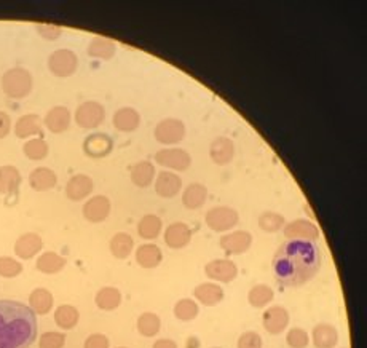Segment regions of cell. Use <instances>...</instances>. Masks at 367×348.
Returning a JSON list of instances; mask_svg holds the SVG:
<instances>
[{
  "label": "cell",
  "mask_w": 367,
  "mask_h": 348,
  "mask_svg": "<svg viewBox=\"0 0 367 348\" xmlns=\"http://www.w3.org/2000/svg\"><path fill=\"white\" fill-rule=\"evenodd\" d=\"M321 268V251L316 243L287 240L273 257V273L287 288H298L316 277Z\"/></svg>",
  "instance_id": "6da1fadb"
},
{
  "label": "cell",
  "mask_w": 367,
  "mask_h": 348,
  "mask_svg": "<svg viewBox=\"0 0 367 348\" xmlns=\"http://www.w3.org/2000/svg\"><path fill=\"white\" fill-rule=\"evenodd\" d=\"M37 338V318L31 307L0 300V348H29Z\"/></svg>",
  "instance_id": "7a4b0ae2"
},
{
  "label": "cell",
  "mask_w": 367,
  "mask_h": 348,
  "mask_svg": "<svg viewBox=\"0 0 367 348\" xmlns=\"http://www.w3.org/2000/svg\"><path fill=\"white\" fill-rule=\"evenodd\" d=\"M32 75L24 67H13L2 75V89L11 99H22L32 92Z\"/></svg>",
  "instance_id": "3957f363"
},
{
  "label": "cell",
  "mask_w": 367,
  "mask_h": 348,
  "mask_svg": "<svg viewBox=\"0 0 367 348\" xmlns=\"http://www.w3.org/2000/svg\"><path fill=\"white\" fill-rule=\"evenodd\" d=\"M205 222L213 232L224 233L236 227V224L240 222V215L230 206H214L206 212Z\"/></svg>",
  "instance_id": "277c9868"
},
{
  "label": "cell",
  "mask_w": 367,
  "mask_h": 348,
  "mask_svg": "<svg viewBox=\"0 0 367 348\" xmlns=\"http://www.w3.org/2000/svg\"><path fill=\"white\" fill-rule=\"evenodd\" d=\"M75 123L83 130H94L106 120V109L98 101H85L75 110Z\"/></svg>",
  "instance_id": "5b68a950"
},
{
  "label": "cell",
  "mask_w": 367,
  "mask_h": 348,
  "mask_svg": "<svg viewBox=\"0 0 367 348\" xmlns=\"http://www.w3.org/2000/svg\"><path fill=\"white\" fill-rule=\"evenodd\" d=\"M78 58L72 50L59 48L48 56V69L53 75L66 78L77 72Z\"/></svg>",
  "instance_id": "8992f818"
},
{
  "label": "cell",
  "mask_w": 367,
  "mask_h": 348,
  "mask_svg": "<svg viewBox=\"0 0 367 348\" xmlns=\"http://www.w3.org/2000/svg\"><path fill=\"white\" fill-rule=\"evenodd\" d=\"M155 161L160 166L169 168V170L187 171L192 164V157L187 150L184 149L165 147L155 154Z\"/></svg>",
  "instance_id": "52a82bcc"
},
{
  "label": "cell",
  "mask_w": 367,
  "mask_h": 348,
  "mask_svg": "<svg viewBox=\"0 0 367 348\" xmlns=\"http://www.w3.org/2000/svg\"><path fill=\"white\" fill-rule=\"evenodd\" d=\"M220 248L230 256H240L250 251L252 245V235L246 230H235L231 233H225L219 240Z\"/></svg>",
  "instance_id": "ba28073f"
},
{
  "label": "cell",
  "mask_w": 367,
  "mask_h": 348,
  "mask_svg": "<svg viewBox=\"0 0 367 348\" xmlns=\"http://www.w3.org/2000/svg\"><path fill=\"white\" fill-rule=\"evenodd\" d=\"M154 134L160 144H178L185 136V125L179 119H165L158 122Z\"/></svg>",
  "instance_id": "9c48e42d"
},
{
  "label": "cell",
  "mask_w": 367,
  "mask_h": 348,
  "mask_svg": "<svg viewBox=\"0 0 367 348\" xmlns=\"http://www.w3.org/2000/svg\"><path fill=\"white\" fill-rule=\"evenodd\" d=\"M283 233L287 240H302L312 241V243L321 237L319 229L308 219H296V221L286 224Z\"/></svg>",
  "instance_id": "30bf717a"
},
{
  "label": "cell",
  "mask_w": 367,
  "mask_h": 348,
  "mask_svg": "<svg viewBox=\"0 0 367 348\" xmlns=\"http://www.w3.org/2000/svg\"><path fill=\"white\" fill-rule=\"evenodd\" d=\"M289 319H291L289 312H287L285 307L273 305V307H268L267 310L264 312L262 324H264V329L267 331L268 334L278 335L281 333H285L286 328L289 326Z\"/></svg>",
  "instance_id": "8fae6325"
},
{
  "label": "cell",
  "mask_w": 367,
  "mask_h": 348,
  "mask_svg": "<svg viewBox=\"0 0 367 348\" xmlns=\"http://www.w3.org/2000/svg\"><path fill=\"white\" fill-rule=\"evenodd\" d=\"M205 273L217 283H230L238 277V267L230 259H214L205 266Z\"/></svg>",
  "instance_id": "7c38bea8"
},
{
  "label": "cell",
  "mask_w": 367,
  "mask_h": 348,
  "mask_svg": "<svg viewBox=\"0 0 367 348\" xmlns=\"http://www.w3.org/2000/svg\"><path fill=\"white\" fill-rule=\"evenodd\" d=\"M110 208V200L106 195H94L83 205V217L93 224L103 222L109 217Z\"/></svg>",
  "instance_id": "4fadbf2b"
},
{
  "label": "cell",
  "mask_w": 367,
  "mask_h": 348,
  "mask_svg": "<svg viewBox=\"0 0 367 348\" xmlns=\"http://www.w3.org/2000/svg\"><path fill=\"white\" fill-rule=\"evenodd\" d=\"M112 147H114V143H112L109 134L106 133H93L85 138L83 141L85 154L93 157V159H103L107 154H110Z\"/></svg>",
  "instance_id": "5bb4252c"
},
{
  "label": "cell",
  "mask_w": 367,
  "mask_h": 348,
  "mask_svg": "<svg viewBox=\"0 0 367 348\" xmlns=\"http://www.w3.org/2000/svg\"><path fill=\"white\" fill-rule=\"evenodd\" d=\"M180 189H182V179L179 174L173 171H161L158 173L155 179V192L160 195L161 198H174L179 195Z\"/></svg>",
  "instance_id": "9a60e30c"
},
{
  "label": "cell",
  "mask_w": 367,
  "mask_h": 348,
  "mask_svg": "<svg viewBox=\"0 0 367 348\" xmlns=\"http://www.w3.org/2000/svg\"><path fill=\"white\" fill-rule=\"evenodd\" d=\"M93 179L87 174H75L66 184V196L72 201L85 200L93 192Z\"/></svg>",
  "instance_id": "2e32d148"
},
{
  "label": "cell",
  "mask_w": 367,
  "mask_h": 348,
  "mask_svg": "<svg viewBox=\"0 0 367 348\" xmlns=\"http://www.w3.org/2000/svg\"><path fill=\"white\" fill-rule=\"evenodd\" d=\"M43 248V241L41 238V235L37 233H24L16 240L15 243V254L20 257V259L29 261L32 257H36L38 252Z\"/></svg>",
  "instance_id": "e0dca14e"
},
{
  "label": "cell",
  "mask_w": 367,
  "mask_h": 348,
  "mask_svg": "<svg viewBox=\"0 0 367 348\" xmlns=\"http://www.w3.org/2000/svg\"><path fill=\"white\" fill-rule=\"evenodd\" d=\"M71 110L64 108V106H56V108L50 109L43 119V125L47 126L48 131L55 134L67 131L71 125Z\"/></svg>",
  "instance_id": "ac0fdd59"
},
{
  "label": "cell",
  "mask_w": 367,
  "mask_h": 348,
  "mask_svg": "<svg viewBox=\"0 0 367 348\" xmlns=\"http://www.w3.org/2000/svg\"><path fill=\"white\" fill-rule=\"evenodd\" d=\"M192 241V230L184 222H174L166 227L165 243L171 249H182Z\"/></svg>",
  "instance_id": "d6986e66"
},
{
  "label": "cell",
  "mask_w": 367,
  "mask_h": 348,
  "mask_svg": "<svg viewBox=\"0 0 367 348\" xmlns=\"http://www.w3.org/2000/svg\"><path fill=\"white\" fill-rule=\"evenodd\" d=\"M210 157L214 164L219 166L229 165L235 157V144L231 139L225 136H219L214 139L210 147Z\"/></svg>",
  "instance_id": "ffe728a7"
},
{
  "label": "cell",
  "mask_w": 367,
  "mask_h": 348,
  "mask_svg": "<svg viewBox=\"0 0 367 348\" xmlns=\"http://www.w3.org/2000/svg\"><path fill=\"white\" fill-rule=\"evenodd\" d=\"M194 297L203 305L214 307L224 300V289L217 283H201L194 289Z\"/></svg>",
  "instance_id": "44dd1931"
},
{
  "label": "cell",
  "mask_w": 367,
  "mask_h": 348,
  "mask_svg": "<svg viewBox=\"0 0 367 348\" xmlns=\"http://www.w3.org/2000/svg\"><path fill=\"white\" fill-rule=\"evenodd\" d=\"M114 126L122 133H133L136 131L141 125V115L136 109L133 108H122L114 114Z\"/></svg>",
  "instance_id": "7402d4cb"
},
{
  "label": "cell",
  "mask_w": 367,
  "mask_h": 348,
  "mask_svg": "<svg viewBox=\"0 0 367 348\" xmlns=\"http://www.w3.org/2000/svg\"><path fill=\"white\" fill-rule=\"evenodd\" d=\"M312 340L316 348H336L338 333L332 324L319 323L312 331Z\"/></svg>",
  "instance_id": "603a6c76"
},
{
  "label": "cell",
  "mask_w": 367,
  "mask_h": 348,
  "mask_svg": "<svg viewBox=\"0 0 367 348\" xmlns=\"http://www.w3.org/2000/svg\"><path fill=\"white\" fill-rule=\"evenodd\" d=\"M15 134L20 139H27L42 133V122L37 114L21 115L15 123Z\"/></svg>",
  "instance_id": "cb8c5ba5"
},
{
  "label": "cell",
  "mask_w": 367,
  "mask_h": 348,
  "mask_svg": "<svg viewBox=\"0 0 367 348\" xmlns=\"http://www.w3.org/2000/svg\"><path fill=\"white\" fill-rule=\"evenodd\" d=\"M56 182H58V176L53 170H50L47 166L36 168L29 174V185L37 190V192H47V190H52Z\"/></svg>",
  "instance_id": "d4e9b609"
},
{
  "label": "cell",
  "mask_w": 367,
  "mask_h": 348,
  "mask_svg": "<svg viewBox=\"0 0 367 348\" xmlns=\"http://www.w3.org/2000/svg\"><path fill=\"white\" fill-rule=\"evenodd\" d=\"M21 173L13 165H3L0 166V194L11 195L18 192L21 185Z\"/></svg>",
  "instance_id": "484cf974"
},
{
  "label": "cell",
  "mask_w": 367,
  "mask_h": 348,
  "mask_svg": "<svg viewBox=\"0 0 367 348\" xmlns=\"http://www.w3.org/2000/svg\"><path fill=\"white\" fill-rule=\"evenodd\" d=\"M87 52L88 56H92V58L107 61L114 58L117 52V45L114 41H110V38L96 36L92 38V42H89Z\"/></svg>",
  "instance_id": "4316f807"
},
{
  "label": "cell",
  "mask_w": 367,
  "mask_h": 348,
  "mask_svg": "<svg viewBox=\"0 0 367 348\" xmlns=\"http://www.w3.org/2000/svg\"><path fill=\"white\" fill-rule=\"evenodd\" d=\"M129 177H131V182L136 185V187L145 189L154 182L155 177V166L150 161L143 160L138 161L131 166V171H129Z\"/></svg>",
  "instance_id": "83f0119b"
},
{
  "label": "cell",
  "mask_w": 367,
  "mask_h": 348,
  "mask_svg": "<svg viewBox=\"0 0 367 348\" xmlns=\"http://www.w3.org/2000/svg\"><path fill=\"white\" fill-rule=\"evenodd\" d=\"M161 259H163V252L157 245L145 243L138 246L136 262L138 266H141L143 268H155L160 266Z\"/></svg>",
  "instance_id": "f1b7e54d"
},
{
  "label": "cell",
  "mask_w": 367,
  "mask_h": 348,
  "mask_svg": "<svg viewBox=\"0 0 367 348\" xmlns=\"http://www.w3.org/2000/svg\"><path fill=\"white\" fill-rule=\"evenodd\" d=\"M208 200V189L200 182H194L185 187L182 194V203L187 210H199Z\"/></svg>",
  "instance_id": "f546056e"
},
{
  "label": "cell",
  "mask_w": 367,
  "mask_h": 348,
  "mask_svg": "<svg viewBox=\"0 0 367 348\" xmlns=\"http://www.w3.org/2000/svg\"><path fill=\"white\" fill-rule=\"evenodd\" d=\"M53 294L45 288L34 289L29 294V307L36 315H47L53 308Z\"/></svg>",
  "instance_id": "4dcf8cb0"
},
{
  "label": "cell",
  "mask_w": 367,
  "mask_h": 348,
  "mask_svg": "<svg viewBox=\"0 0 367 348\" xmlns=\"http://www.w3.org/2000/svg\"><path fill=\"white\" fill-rule=\"evenodd\" d=\"M66 263L67 261L63 256H59L58 252L47 251V252H43V254L38 256L36 267L38 272H42L45 275H55L63 270V268L66 267Z\"/></svg>",
  "instance_id": "1f68e13d"
},
{
  "label": "cell",
  "mask_w": 367,
  "mask_h": 348,
  "mask_svg": "<svg viewBox=\"0 0 367 348\" xmlns=\"http://www.w3.org/2000/svg\"><path fill=\"white\" fill-rule=\"evenodd\" d=\"M94 302L96 307L101 308V310H115V308L122 304V293L117 288L106 286V288H101L98 293H96Z\"/></svg>",
  "instance_id": "d6a6232c"
},
{
  "label": "cell",
  "mask_w": 367,
  "mask_h": 348,
  "mask_svg": "<svg viewBox=\"0 0 367 348\" xmlns=\"http://www.w3.org/2000/svg\"><path fill=\"white\" fill-rule=\"evenodd\" d=\"M109 248H110L112 256H114L115 259H127V257L131 254L133 248H134L133 237L129 233L118 232L110 238Z\"/></svg>",
  "instance_id": "836d02e7"
},
{
  "label": "cell",
  "mask_w": 367,
  "mask_h": 348,
  "mask_svg": "<svg viewBox=\"0 0 367 348\" xmlns=\"http://www.w3.org/2000/svg\"><path fill=\"white\" fill-rule=\"evenodd\" d=\"M78 319H80V312L77 310V307L64 304L59 305L55 310V323L58 324V328L69 331L73 329L78 324Z\"/></svg>",
  "instance_id": "e575fe53"
},
{
  "label": "cell",
  "mask_w": 367,
  "mask_h": 348,
  "mask_svg": "<svg viewBox=\"0 0 367 348\" xmlns=\"http://www.w3.org/2000/svg\"><path fill=\"white\" fill-rule=\"evenodd\" d=\"M163 222L161 219L155 215H145L141 217L138 224V233L144 240H155L161 233Z\"/></svg>",
  "instance_id": "d590c367"
},
{
  "label": "cell",
  "mask_w": 367,
  "mask_h": 348,
  "mask_svg": "<svg viewBox=\"0 0 367 348\" xmlns=\"http://www.w3.org/2000/svg\"><path fill=\"white\" fill-rule=\"evenodd\" d=\"M275 299L273 289L267 284H256L252 286L247 293V300L254 308H264Z\"/></svg>",
  "instance_id": "8d00e7d4"
},
{
  "label": "cell",
  "mask_w": 367,
  "mask_h": 348,
  "mask_svg": "<svg viewBox=\"0 0 367 348\" xmlns=\"http://www.w3.org/2000/svg\"><path fill=\"white\" fill-rule=\"evenodd\" d=\"M22 152H24V155L29 160L38 161V160H43L45 157L48 155L50 147L43 138H31L27 139L24 145H22Z\"/></svg>",
  "instance_id": "74e56055"
},
{
  "label": "cell",
  "mask_w": 367,
  "mask_h": 348,
  "mask_svg": "<svg viewBox=\"0 0 367 348\" xmlns=\"http://www.w3.org/2000/svg\"><path fill=\"white\" fill-rule=\"evenodd\" d=\"M160 328H161V319L158 318V315H155V313L145 312L138 318V331L141 335H144V338H154V335L160 333Z\"/></svg>",
  "instance_id": "f35d334b"
},
{
  "label": "cell",
  "mask_w": 367,
  "mask_h": 348,
  "mask_svg": "<svg viewBox=\"0 0 367 348\" xmlns=\"http://www.w3.org/2000/svg\"><path fill=\"white\" fill-rule=\"evenodd\" d=\"M285 222H286L285 216L275 211H265L259 216V227L267 233L280 232V230L285 227Z\"/></svg>",
  "instance_id": "ab89813d"
},
{
  "label": "cell",
  "mask_w": 367,
  "mask_h": 348,
  "mask_svg": "<svg viewBox=\"0 0 367 348\" xmlns=\"http://www.w3.org/2000/svg\"><path fill=\"white\" fill-rule=\"evenodd\" d=\"M200 307L194 299H180L174 305V317H176L179 321H192L199 317Z\"/></svg>",
  "instance_id": "60d3db41"
},
{
  "label": "cell",
  "mask_w": 367,
  "mask_h": 348,
  "mask_svg": "<svg viewBox=\"0 0 367 348\" xmlns=\"http://www.w3.org/2000/svg\"><path fill=\"white\" fill-rule=\"evenodd\" d=\"M24 267L20 261L13 259L10 256H2L0 257V277L3 278H15L22 273Z\"/></svg>",
  "instance_id": "b9f144b4"
},
{
  "label": "cell",
  "mask_w": 367,
  "mask_h": 348,
  "mask_svg": "<svg viewBox=\"0 0 367 348\" xmlns=\"http://www.w3.org/2000/svg\"><path fill=\"white\" fill-rule=\"evenodd\" d=\"M286 344L291 348H307L310 344V335L302 328H292L287 331Z\"/></svg>",
  "instance_id": "7bdbcfd3"
},
{
  "label": "cell",
  "mask_w": 367,
  "mask_h": 348,
  "mask_svg": "<svg viewBox=\"0 0 367 348\" xmlns=\"http://www.w3.org/2000/svg\"><path fill=\"white\" fill-rule=\"evenodd\" d=\"M66 335L58 331H48L43 333L38 339V348H64Z\"/></svg>",
  "instance_id": "ee69618b"
},
{
  "label": "cell",
  "mask_w": 367,
  "mask_h": 348,
  "mask_svg": "<svg viewBox=\"0 0 367 348\" xmlns=\"http://www.w3.org/2000/svg\"><path fill=\"white\" fill-rule=\"evenodd\" d=\"M236 348H262V338L256 331H246L240 335Z\"/></svg>",
  "instance_id": "f6af8a7d"
},
{
  "label": "cell",
  "mask_w": 367,
  "mask_h": 348,
  "mask_svg": "<svg viewBox=\"0 0 367 348\" xmlns=\"http://www.w3.org/2000/svg\"><path fill=\"white\" fill-rule=\"evenodd\" d=\"M36 31L45 41H56L63 34V29L56 24H37Z\"/></svg>",
  "instance_id": "bcb514c9"
},
{
  "label": "cell",
  "mask_w": 367,
  "mask_h": 348,
  "mask_svg": "<svg viewBox=\"0 0 367 348\" xmlns=\"http://www.w3.org/2000/svg\"><path fill=\"white\" fill-rule=\"evenodd\" d=\"M109 339H107L104 334L96 333L85 340L83 348H109Z\"/></svg>",
  "instance_id": "7dc6e473"
},
{
  "label": "cell",
  "mask_w": 367,
  "mask_h": 348,
  "mask_svg": "<svg viewBox=\"0 0 367 348\" xmlns=\"http://www.w3.org/2000/svg\"><path fill=\"white\" fill-rule=\"evenodd\" d=\"M11 131V119L7 112L0 110V139H3L5 136H8V133Z\"/></svg>",
  "instance_id": "c3c4849f"
},
{
  "label": "cell",
  "mask_w": 367,
  "mask_h": 348,
  "mask_svg": "<svg viewBox=\"0 0 367 348\" xmlns=\"http://www.w3.org/2000/svg\"><path fill=\"white\" fill-rule=\"evenodd\" d=\"M152 348H179L178 344L171 339H158Z\"/></svg>",
  "instance_id": "681fc988"
},
{
  "label": "cell",
  "mask_w": 367,
  "mask_h": 348,
  "mask_svg": "<svg viewBox=\"0 0 367 348\" xmlns=\"http://www.w3.org/2000/svg\"><path fill=\"white\" fill-rule=\"evenodd\" d=\"M118 348H127V347H118Z\"/></svg>",
  "instance_id": "f907efd6"
}]
</instances>
